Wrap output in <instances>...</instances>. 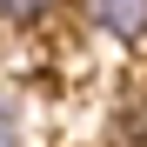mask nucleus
Masks as SVG:
<instances>
[{
	"mask_svg": "<svg viewBox=\"0 0 147 147\" xmlns=\"http://www.w3.org/2000/svg\"><path fill=\"white\" fill-rule=\"evenodd\" d=\"M80 13H87L94 34H107L120 47H140L147 40V0H80Z\"/></svg>",
	"mask_w": 147,
	"mask_h": 147,
	"instance_id": "f257e3e1",
	"label": "nucleus"
},
{
	"mask_svg": "<svg viewBox=\"0 0 147 147\" xmlns=\"http://www.w3.org/2000/svg\"><path fill=\"white\" fill-rule=\"evenodd\" d=\"M0 147H20V127H13V120H0Z\"/></svg>",
	"mask_w": 147,
	"mask_h": 147,
	"instance_id": "7ed1b4c3",
	"label": "nucleus"
},
{
	"mask_svg": "<svg viewBox=\"0 0 147 147\" xmlns=\"http://www.w3.org/2000/svg\"><path fill=\"white\" fill-rule=\"evenodd\" d=\"M60 0H0V20H13V27H34V20H47Z\"/></svg>",
	"mask_w": 147,
	"mask_h": 147,
	"instance_id": "f03ea898",
	"label": "nucleus"
}]
</instances>
